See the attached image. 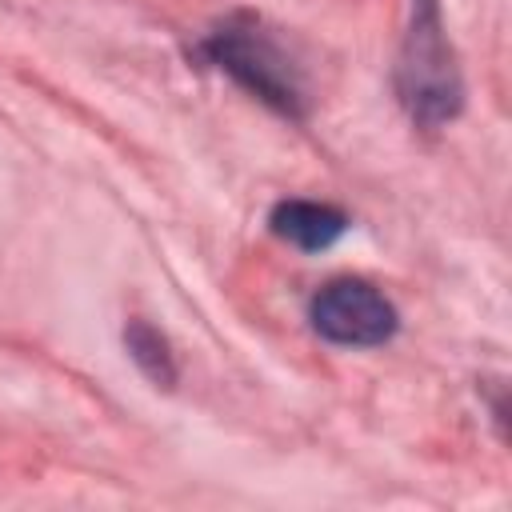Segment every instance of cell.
I'll return each mask as SVG.
<instances>
[{
  "instance_id": "obj_1",
  "label": "cell",
  "mask_w": 512,
  "mask_h": 512,
  "mask_svg": "<svg viewBox=\"0 0 512 512\" xmlns=\"http://www.w3.org/2000/svg\"><path fill=\"white\" fill-rule=\"evenodd\" d=\"M200 56L208 64H216L220 72H228L236 84H244L256 100H264L268 108L300 120L308 108V92H304V76L296 68V60L288 56V48L252 16H232L220 28H212L200 44Z\"/></svg>"
},
{
  "instance_id": "obj_2",
  "label": "cell",
  "mask_w": 512,
  "mask_h": 512,
  "mask_svg": "<svg viewBox=\"0 0 512 512\" xmlns=\"http://www.w3.org/2000/svg\"><path fill=\"white\" fill-rule=\"evenodd\" d=\"M396 92L412 124L440 128L464 108V80L444 36L436 0H412V24L396 60Z\"/></svg>"
},
{
  "instance_id": "obj_3",
  "label": "cell",
  "mask_w": 512,
  "mask_h": 512,
  "mask_svg": "<svg viewBox=\"0 0 512 512\" xmlns=\"http://www.w3.org/2000/svg\"><path fill=\"white\" fill-rule=\"evenodd\" d=\"M312 328L328 340V344H344V348H372L392 340L396 332V308L384 292H376L364 280H332L316 292L312 308Z\"/></svg>"
},
{
  "instance_id": "obj_4",
  "label": "cell",
  "mask_w": 512,
  "mask_h": 512,
  "mask_svg": "<svg viewBox=\"0 0 512 512\" xmlns=\"http://www.w3.org/2000/svg\"><path fill=\"white\" fill-rule=\"evenodd\" d=\"M272 232L300 252H324L348 232V216L316 200H280L272 208Z\"/></svg>"
},
{
  "instance_id": "obj_5",
  "label": "cell",
  "mask_w": 512,
  "mask_h": 512,
  "mask_svg": "<svg viewBox=\"0 0 512 512\" xmlns=\"http://www.w3.org/2000/svg\"><path fill=\"white\" fill-rule=\"evenodd\" d=\"M124 344H128V356L136 360V368H140L152 384H160V388H172V384H176V356H172L168 340H164L152 324L132 320V324L124 328Z\"/></svg>"
}]
</instances>
